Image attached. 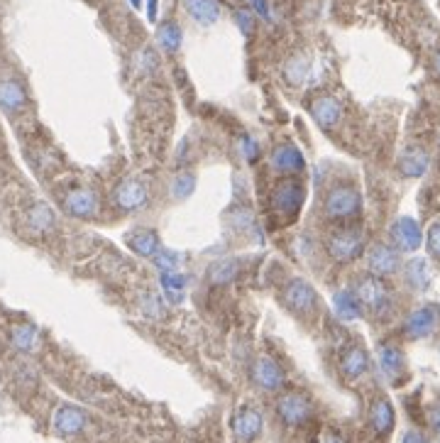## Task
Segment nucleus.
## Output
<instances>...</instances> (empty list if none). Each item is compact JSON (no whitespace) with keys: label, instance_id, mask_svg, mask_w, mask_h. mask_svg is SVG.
<instances>
[{"label":"nucleus","instance_id":"obj_1","mask_svg":"<svg viewBox=\"0 0 440 443\" xmlns=\"http://www.w3.org/2000/svg\"><path fill=\"white\" fill-rule=\"evenodd\" d=\"M362 211V194L352 184H336L330 186L323 199V213L330 221H350L360 216Z\"/></svg>","mask_w":440,"mask_h":443},{"label":"nucleus","instance_id":"obj_2","mask_svg":"<svg viewBox=\"0 0 440 443\" xmlns=\"http://www.w3.org/2000/svg\"><path fill=\"white\" fill-rule=\"evenodd\" d=\"M306 199V186L299 177H284L269 191V206L279 218H293L301 211Z\"/></svg>","mask_w":440,"mask_h":443},{"label":"nucleus","instance_id":"obj_3","mask_svg":"<svg viewBox=\"0 0 440 443\" xmlns=\"http://www.w3.org/2000/svg\"><path fill=\"white\" fill-rule=\"evenodd\" d=\"M352 291H355V296L360 299L362 309H367V311L374 314V316H384V314L392 309L389 287L382 282V277L372 275V272L360 277V280L355 282V287H352Z\"/></svg>","mask_w":440,"mask_h":443},{"label":"nucleus","instance_id":"obj_4","mask_svg":"<svg viewBox=\"0 0 440 443\" xmlns=\"http://www.w3.org/2000/svg\"><path fill=\"white\" fill-rule=\"evenodd\" d=\"M325 250H328L330 260H336V262H352L365 253V235L357 228H342L325 240Z\"/></svg>","mask_w":440,"mask_h":443},{"label":"nucleus","instance_id":"obj_5","mask_svg":"<svg viewBox=\"0 0 440 443\" xmlns=\"http://www.w3.org/2000/svg\"><path fill=\"white\" fill-rule=\"evenodd\" d=\"M282 301L296 316H311L318 309V294L306 280H288L282 289Z\"/></svg>","mask_w":440,"mask_h":443},{"label":"nucleus","instance_id":"obj_6","mask_svg":"<svg viewBox=\"0 0 440 443\" xmlns=\"http://www.w3.org/2000/svg\"><path fill=\"white\" fill-rule=\"evenodd\" d=\"M277 417L282 419L286 426L299 428L311 422V417H313V404H311L309 397L301 395V392H286V395H282L277 401Z\"/></svg>","mask_w":440,"mask_h":443},{"label":"nucleus","instance_id":"obj_7","mask_svg":"<svg viewBox=\"0 0 440 443\" xmlns=\"http://www.w3.org/2000/svg\"><path fill=\"white\" fill-rule=\"evenodd\" d=\"M269 167L282 177H299L306 169V157L296 145L282 143L274 145L272 152H269Z\"/></svg>","mask_w":440,"mask_h":443},{"label":"nucleus","instance_id":"obj_8","mask_svg":"<svg viewBox=\"0 0 440 443\" xmlns=\"http://www.w3.org/2000/svg\"><path fill=\"white\" fill-rule=\"evenodd\" d=\"M389 237H392V245L398 253H416V250L423 245V230H421L419 221L403 216L396 218L389 228Z\"/></svg>","mask_w":440,"mask_h":443},{"label":"nucleus","instance_id":"obj_9","mask_svg":"<svg viewBox=\"0 0 440 443\" xmlns=\"http://www.w3.org/2000/svg\"><path fill=\"white\" fill-rule=\"evenodd\" d=\"M264 417L262 412L252 404H245L237 409V414L232 417V436L237 443H252L257 441V436L262 433Z\"/></svg>","mask_w":440,"mask_h":443},{"label":"nucleus","instance_id":"obj_10","mask_svg":"<svg viewBox=\"0 0 440 443\" xmlns=\"http://www.w3.org/2000/svg\"><path fill=\"white\" fill-rule=\"evenodd\" d=\"M113 201H116V206L122 208L127 213H135L140 208L147 206V201H149V191H147V184L140 179H122L120 184L116 186L113 191Z\"/></svg>","mask_w":440,"mask_h":443},{"label":"nucleus","instance_id":"obj_11","mask_svg":"<svg viewBox=\"0 0 440 443\" xmlns=\"http://www.w3.org/2000/svg\"><path fill=\"white\" fill-rule=\"evenodd\" d=\"M367 267L377 277H392L401 269V255L394 245H372L367 250Z\"/></svg>","mask_w":440,"mask_h":443},{"label":"nucleus","instance_id":"obj_12","mask_svg":"<svg viewBox=\"0 0 440 443\" xmlns=\"http://www.w3.org/2000/svg\"><path fill=\"white\" fill-rule=\"evenodd\" d=\"M100 204H98V196H95L93 189L89 186H79V189H71L66 196H64V211L73 218H93L98 213Z\"/></svg>","mask_w":440,"mask_h":443},{"label":"nucleus","instance_id":"obj_13","mask_svg":"<svg viewBox=\"0 0 440 443\" xmlns=\"http://www.w3.org/2000/svg\"><path fill=\"white\" fill-rule=\"evenodd\" d=\"M438 323H440L438 306H419L416 311L409 314V318L403 323V333L414 338V341H419V338H428L438 328Z\"/></svg>","mask_w":440,"mask_h":443},{"label":"nucleus","instance_id":"obj_14","mask_svg":"<svg viewBox=\"0 0 440 443\" xmlns=\"http://www.w3.org/2000/svg\"><path fill=\"white\" fill-rule=\"evenodd\" d=\"M311 116H313V120L318 123L323 130H333V127L340 125L342 116H345V108H342V103L336 96L323 93L311 103Z\"/></svg>","mask_w":440,"mask_h":443},{"label":"nucleus","instance_id":"obj_15","mask_svg":"<svg viewBox=\"0 0 440 443\" xmlns=\"http://www.w3.org/2000/svg\"><path fill=\"white\" fill-rule=\"evenodd\" d=\"M252 380L262 387V390L277 392V390H282L284 382H286V374H284V370L279 368L277 360L262 355V358L255 360V368H252Z\"/></svg>","mask_w":440,"mask_h":443},{"label":"nucleus","instance_id":"obj_16","mask_svg":"<svg viewBox=\"0 0 440 443\" xmlns=\"http://www.w3.org/2000/svg\"><path fill=\"white\" fill-rule=\"evenodd\" d=\"M86 424H89L86 412L84 409H79V406H73V404L59 406L57 412H54V419H52V426L59 436H76V433L84 431Z\"/></svg>","mask_w":440,"mask_h":443},{"label":"nucleus","instance_id":"obj_17","mask_svg":"<svg viewBox=\"0 0 440 443\" xmlns=\"http://www.w3.org/2000/svg\"><path fill=\"white\" fill-rule=\"evenodd\" d=\"M125 243H127V248H130L135 255H140V257H154V255L162 250L159 235L152 230V228H135L132 233H127Z\"/></svg>","mask_w":440,"mask_h":443},{"label":"nucleus","instance_id":"obj_18","mask_svg":"<svg viewBox=\"0 0 440 443\" xmlns=\"http://www.w3.org/2000/svg\"><path fill=\"white\" fill-rule=\"evenodd\" d=\"M396 422V414H394V406L387 397H377L369 406V426L377 436H389Z\"/></svg>","mask_w":440,"mask_h":443},{"label":"nucleus","instance_id":"obj_19","mask_svg":"<svg viewBox=\"0 0 440 443\" xmlns=\"http://www.w3.org/2000/svg\"><path fill=\"white\" fill-rule=\"evenodd\" d=\"M369 370V355L362 345H350L345 353L340 355V372L347 380H360Z\"/></svg>","mask_w":440,"mask_h":443},{"label":"nucleus","instance_id":"obj_20","mask_svg":"<svg viewBox=\"0 0 440 443\" xmlns=\"http://www.w3.org/2000/svg\"><path fill=\"white\" fill-rule=\"evenodd\" d=\"M240 275V262L235 257H220L213 260L205 269V280L213 287H228L235 282V277Z\"/></svg>","mask_w":440,"mask_h":443},{"label":"nucleus","instance_id":"obj_21","mask_svg":"<svg viewBox=\"0 0 440 443\" xmlns=\"http://www.w3.org/2000/svg\"><path fill=\"white\" fill-rule=\"evenodd\" d=\"M25 103H27V93H25V89H22L20 81H15V79L0 81V108H3L8 116L20 113L22 108H25Z\"/></svg>","mask_w":440,"mask_h":443},{"label":"nucleus","instance_id":"obj_22","mask_svg":"<svg viewBox=\"0 0 440 443\" xmlns=\"http://www.w3.org/2000/svg\"><path fill=\"white\" fill-rule=\"evenodd\" d=\"M377 363H379V370H382V372L387 374L392 382H396L398 377L403 374V368H406L403 353L396 348V345H379Z\"/></svg>","mask_w":440,"mask_h":443},{"label":"nucleus","instance_id":"obj_23","mask_svg":"<svg viewBox=\"0 0 440 443\" xmlns=\"http://www.w3.org/2000/svg\"><path fill=\"white\" fill-rule=\"evenodd\" d=\"M183 8L191 15V20L203 27H210L220 20V3L218 0H183Z\"/></svg>","mask_w":440,"mask_h":443},{"label":"nucleus","instance_id":"obj_24","mask_svg":"<svg viewBox=\"0 0 440 443\" xmlns=\"http://www.w3.org/2000/svg\"><path fill=\"white\" fill-rule=\"evenodd\" d=\"M333 309H336V316L340 318L342 323H352L362 316V304L352 289L338 291V294L333 296Z\"/></svg>","mask_w":440,"mask_h":443},{"label":"nucleus","instance_id":"obj_25","mask_svg":"<svg viewBox=\"0 0 440 443\" xmlns=\"http://www.w3.org/2000/svg\"><path fill=\"white\" fill-rule=\"evenodd\" d=\"M428 164H430L428 154H425L423 150L414 147L401 154V159H398V172H401L403 177H409V179H419V177H423L425 172H428Z\"/></svg>","mask_w":440,"mask_h":443},{"label":"nucleus","instance_id":"obj_26","mask_svg":"<svg viewBox=\"0 0 440 443\" xmlns=\"http://www.w3.org/2000/svg\"><path fill=\"white\" fill-rule=\"evenodd\" d=\"M162 294L169 304H181L186 299V289H189V277L181 272H162Z\"/></svg>","mask_w":440,"mask_h":443},{"label":"nucleus","instance_id":"obj_27","mask_svg":"<svg viewBox=\"0 0 440 443\" xmlns=\"http://www.w3.org/2000/svg\"><path fill=\"white\" fill-rule=\"evenodd\" d=\"M282 74L288 86H304L311 74V59L306 57V54H296V57H291L284 64Z\"/></svg>","mask_w":440,"mask_h":443},{"label":"nucleus","instance_id":"obj_28","mask_svg":"<svg viewBox=\"0 0 440 443\" xmlns=\"http://www.w3.org/2000/svg\"><path fill=\"white\" fill-rule=\"evenodd\" d=\"M403 272H406V282H409V287H414L416 291H425L430 287L428 262H425L423 257L409 260V262H406V267H403Z\"/></svg>","mask_w":440,"mask_h":443},{"label":"nucleus","instance_id":"obj_29","mask_svg":"<svg viewBox=\"0 0 440 443\" xmlns=\"http://www.w3.org/2000/svg\"><path fill=\"white\" fill-rule=\"evenodd\" d=\"M157 42L167 54L178 52V49H181V42H183L181 27H178L174 20L162 22V25H159V30H157Z\"/></svg>","mask_w":440,"mask_h":443},{"label":"nucleus","instance_id":"obj_30","mask_svg":"<svg viewBox=\"0 0 440 443\" xmlns=\"http://www.w3.org/2000/svg\"><path fill=\"white\" fill-rule=\"evenodd\" d=\"M10 343L22 353H30L39 343V333H37V328L32 323H17L10 331Z\"/></svg>","mask_w":440,"mask_h":443},{"label":"nucleus","instance_id":"obj_31","mask_svg":"<svg viewBox=\"0 0 440 443\" xmlns=\"http://www.w3.org/2000/svg\"><path fill=\"white\" fill-rule=\"evenodd\" d=\"M167 304L169 301L164 299L162 294H157V291H145V294L140 296V311L145 314L147 318H154V321L167 316Z\"/></svg>","mask_w":440,"mask_h":443},{"label":"nucleus","instance_id":"obj_32","mask_svg":"<svg viewBox=\"0 0 440 443\" xmlns=\"http://www.w3.org/2000/svg\"><path fill=\"white\" fill-rule=\"evenodd\" d=\"M27 223L35 233H47L54 226V213L47 204H35L27 213Z\"/></svg>","mask_w":440,"mask_h":443},{"label":"nucleus","instance_id":"obj_33","mask_svg":"<svg viewBox=\"0 0 440 443\" xmlns=\"http://www.w3.org/2000/svg\"><path fill=\"white\" fill-rule=\"evenodd\" d=\"M194 191H196V174H194V172H181V174L174 177V181H172V196L176 201L189 199Z\"/></svg>","mask_w":440,"mask_h":443},{"label":"nucleus","instance_id":"obj_34","mask_svg":"<svg viewBox=\"0 0 440 443\" xmlns=\"http://www.w3.org/2000/svg\"><path fill=\"white\" fill-rule=\"evenodd\" d=\"M154 267L159 269V272H181V264H183V257L176 253V250H167L162 248L157 255H154Z\"/></svg>","mask_w":440,"mask_h":443},{"label":"nucleus","instance_id":"obj_35","mask_svg":"<svg viewBox=\"0 0 440 443\" xmlns=\"http://www.w3.org/2000/svg\"><path fill=\"white\" fill-rule=\"evenodd\" d=\"M230 223L237 230H250V228H255V216H252V211H247V208H235L230 216Z\"/></svg>","mask_w":440,"mask_h":443},{"label":"nucleus","instance_id":"obj_36","mask_svg":"<svg viewBox=\"0 0 440 443\" xmlns=\"http://www.w3.org/2000/svg\"><path fill=\"white\" fill-rule=\"evenodd\" d=\"M425 245H428V253L433 255V257H440V223H433V226L428 228Z\"/></svg>","mask_w":440,"mask_h":443},{"label":"nucleus","instance_id":"obj_37","mask_svg":"<svg viewBox=\"0 0 440 443\" xmlns=\"http://www.w3.org/2000/svg\"><path fill=\"white\" fill-rule=\"evenodd\" d=\"M154 66H157L154 52L152 49H142V52L137 54V69H140L142 74H147V71H154Z\"/></svg>","mask_w":440,"mask_h":443},{"label":"nucleus","instance_id":"obj_38","mask_svg":"<svg viewBox=\"0 0 440 443\" xmlns=\"http://www.w3.org/2000/svg\"><path fill=\"white\" fill-rule=\"evenodd\" d=\"M240 152H242V157H245L247 162H255L257 154H259V145H257L250 135H242V138H240Z\"/></svg>","mask_w":440,"mask_h":443},{"label":"nucleus","instance_id":"obj_39","mask_svg":"<svg viewBox=\"0 0 440 443\" xmlns=\"http://www.w3.org/2000/svg\"><path fill=\"white\" fill-rule=\"evenodd\" d=\"M235 25L242 30V35H252V30H255V15L250 10H235Z\"/></svg>","mask_w":440,"mask_h":443},{"label":"nucleus","instance_id":"obj_40","mask_svg":"<svg viewBox=\"0 0 440 443\" xmlns=\"http://www.w3.org/2000/svg\"><path fill=\"white\" fill-rule=\"evenodd\" d=\"M401 443H428V438H425L421 431H409L406 436H403Z\"/></svg>","mask_w":440,"mask_h":443},{"label":"nucleus","instance_id":"obj_41","mask_svg":"<svg viewBox=\"0 0 440 443\" xmlns=\"http://www.w3.org/2000/svg\"><path fill=\"white\" fill-rule=\"evenodd\" d=\"M252 6H255V10L259 12V15H262L264 20H269V6H267V0H252Z\"/></svg>","mask_w":440,"mask_h":443},{"label":"nucleus","instance_id":"obj_42","mask_svg":"<svg viewBox=\"0 0 440 443\" xmlns=\"http://www.w3.org/2000/svg\"><path fill=\"white\" fill-rule=\"evenodd\" d=\"M430 426L435 428V431H440V404H435L433 409H430Z\"/></svg>","mask_w":440,"mask_h":443},{"label":"nucleus","instance_id":"obj_43","mask_svg":"<svg viewBox=\"0 0 440 443\" xmlns=\"http://www.w3.org/2000/svg\"><path fill=\"white\" fill-rule=\"evenodd\" d=\"M323 443H347V441L338 431H328V433H325V438H323Z\"/></svg>","mask_w":440,"mask_h":443},{"label":"nucleus","instance_id":"obj_44","mask_svg":"<svg viewBox=\"0 0 440 443\" xmlns=\"http://www.w3.org/2000/svg\"><path fill=\"white\" fill-rule=\"evenodd\" d=\"M149 6H147V12H149V20H154V15H157V0H147Z\"/></svg>","mask_w":440,"mask_h":443},{"label":"nucleus","instance_id":"obj_45","mask_svg":"<svg viewBox=\"0 0 440 443\" xmlns=\"http://www.w3.org/2000/svg\"><path fill=\"white\" fill-rule=\"evenodd\" d=\"M433 69H435V74L440 76V49L435 52V57H433Z\"/></svg>","mask_w":440,"mask_h":443},{"label":"nucleus","instance_id":"obj_46","mask_svg":"<svg viewBox=\"0 0 440 443\" xmlns=\"http://www.w3.org/2000/svg\"><path fill=\"white\" fill-rule=\"evenodd\" d=\"M132 3V8H142V0H130Z\"/></svg>","mask_w":440,"mask_h":443}]
</instances>
